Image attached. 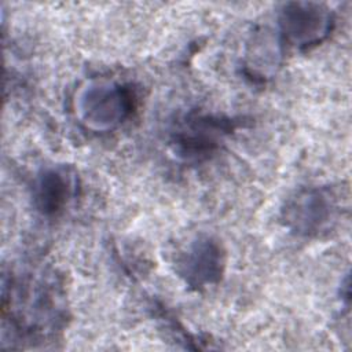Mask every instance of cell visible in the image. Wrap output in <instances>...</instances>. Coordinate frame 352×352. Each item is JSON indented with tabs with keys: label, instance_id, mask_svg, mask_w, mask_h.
<instances>
[{
	"label": "cell",
	"instance_id": "obj_1",
	"mask_svg": "<svg viewBox=\"0 0 352 352\" xmlns=\"http://www.w3.org/2000/svg\"><path fill=\"white\" fill-rule=\"evenodd\" d=\"M128 110L129 96L120 87L98 85L85 92L80 111L87 125L109 129L117 125Z\"/></svg>",
	"mask_w": 352,
	"mask_h": 352
},
{
	"label": "cell",
	"instance_id": "obj_2",
	"mask_svg": "<svg viewBox=\"0 0 352 352\" xmlns=\"http://www.w3.org/2000/svg\"><path fill=\"white\" fill-rule=\"evenodd\" d=\"M331 216V205L320 191L300 194L287 210L289 221L301 232H316Z\"/></svg>",
	"mask_w": 352,
	"mask_h": 352
},
{
	"label": "cell",
	"instance_id": "obj_3",
	"mask_svg": "<svg viewBox=\"0 0 352 352\" xmlns=\"http://www.w3.org/2000/svg\"><path fill=\"white\" fill-rule=\"evenodd\" d=\"M285 30L296 44H311L320 40L329 29V15L322 11H287Z\"/></svg>",
	"mask_w": 352,
	"mask_h": 352
},
{
	"label": "cell",
	"instance_id": "obj_4",
	"mask_svg": "<svg viewBox=\"0 0 352 352\" xmlns=\"http://www.w3.org/2000/svg\"><path fill=\"white\" fill-rule=\"evenodd\" d=\"M220 250L209 241L199 242L188 253L186 260V276L195 285L212 282L220 272Z\"/></svg>",
	"mask_w": 352,
	"mask_h": 352
},
{
	"label": "cell",
	"instance_id": "obj_5",
	"mask_svg": "<svg viewBox=\"0 0 352 352\" xmlns=\"http://www.w3.org/2000/svg\"><path fill=\"white\" fill-rule=\"evenodd\" d=\"M69 194V182L65 175L51 170L47 172L37 187V199L40 208L45 212L58 210L66 201Z\"/></svg>",
	"mask_w": 352,
	"mask_h": 352
}]
</instances>
